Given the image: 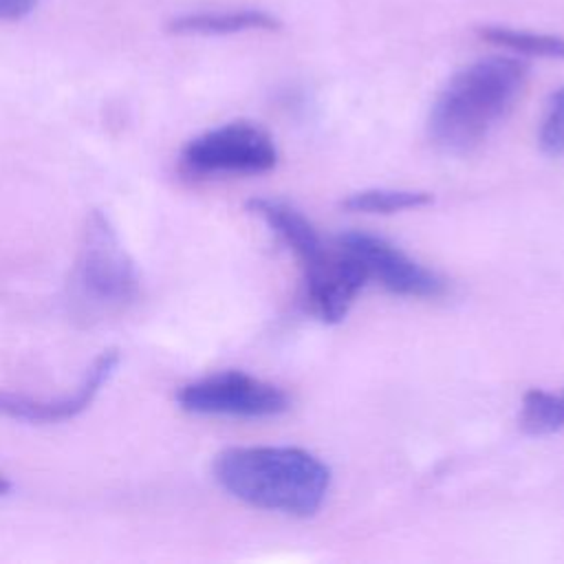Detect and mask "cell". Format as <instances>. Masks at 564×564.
Wrapping results in <instances>:
<instances>
[{
  "label": "cell",
  "instance_id": "17",
  "mask_svg": "<svg viewBox=\"0 0 564 564\" xmlns=\"http://www.w3.org/2000/svg\"><path fill=\"white\" fill-rule=\"evenodd\" d=\"M562 399H564V394H562Z\"/></svg>",
  "mask_w": 564,
  "mask_h": 564
},
{
  "label": "cell",
  "instance_id": "3",
  "mask_svg": "<svg viewBox=\"0 0 564 564\" xmlns=\"http://www.w3.org/2000/svg\"><path fill=\"white\" fill-rule=\"evenodd\" d=\"M139 289L137 264L108 216L90 212L68 278L70 313L86 324L117 317L137 302Z\"/></svg>",
  "mask_w": 564,
  "mask_h": 564
},
{
  "label": "cell",
  "instance_id": "16",
  "mask_svg": "<svg viewBox=\"0 0 564 564\" xmlns=\"http://www.w3.org/2000/svg\"><path fill=\"white\" fill-rule=\"evenodd\" d=\"M9 489H11V485H9V480L0 474V496H4V494H9Z\"/></svg>",
  "mask_w": 564,
  "mask_h": 564
},
{
  "label": "cell",
  "instance_id": "12",
  "mask_svg": "<svg viewBox=\"0 0 564 564\" xmlns=\"http://www.w3.org/2000/svg\"><path fill=\"white\" fill-rule=\"evenodd\" d=\"M520 427L527 434L544 436L564 427V399L546 390H529L520 408Z\"/></svg>",
  "mask_w": 564,
  "mask_h": 564
},
{
  "label": "cell",
  "instance_id": "10",
  "mask_svg": "<svg viewBox=\"0 0 564 564\" xmlns=\"http://www.w3.org/2000/svg\"><path fill=\"white\" fill-rule=\"evenodd\" d=\"M280 22L275 15L260 9L236 11H203L174 18L167 31L174 35H231L245 31H273Z\"/></svg>",
  "mask_w": 564,
  "mask_h": 564
},
{
  "label": "cell",
  "instance_id": "15",
  "mask_svg": "<svg viewBox=\"0 0 564 564\" xmlns=\"http://www.w3.org/2000/svg\"><path fill=\"white\" fill-rule=\"evenodd\" d=\"M37 0H0V20H20L33 11Z\"/></svg>",
  "mask_w": 564,
  "mask_h": 564
},
{
  "label": "cell",
  "instance_id": "7",
  "mask_svg": "<svg viewBox=\"0 0 564 564\" xmlns=\"http://www.w3.org/2000/svg\"><path fill=\"white\" fill-rule=\"evenodd\" d=\"M117 366H119V350L108 348L93 359V364L88 366V370L84 372L75 390L64 397L35 399L26 394L0 392V416L20 419L29 423H57V421L73 419L95 401L101 386L112 377Z\"/></svg>",
  "mask_w": 564,
  "mask_h": 564
},
{
  "label": "cell",
  "instance_id": "4",
  "mask_svg": "<svg viewBox=\"0 0 564 564\" xmlns=\"http://www.w3.org/2000/svg\"><path fill=\"white\" fill-rule=\"evenodd\" d=\"M278 150L271 134L251 121H231L212 128L181 152V163L192 174H258L275 165Z\"/></svg>",
  "mask_w": 564,
  "mask_h": 564
},
{
  "label": "cell",
  "instance_id": "14",
  "mask_svg": "<svg viewBox=\"0 0 564 564\" xmlns=\"http://www.w3.org/2000/svg\"><path fill=\"white\" fill-rule=\"evenodd\" d=\"M540 145L549 154L564 156V88L553 93L540 126Z\"/></svg>",
  "mask_w": 564,
  "mask_h": 564
},
{
  "label": "cell",
  "instance_id": "6",
  "mask_svg": "<svg viewBox=\"0 0 564 564\" xmlns=\"http://www.w3.org/2000/svg\"><path fill=\"white\" fill-rule=\"evenodd\" d=\"M337 245L357 258L368 282L375 280L390 293L408 297H436L445 291V282L436 273L421 267L379 236L348 231L339 236Z\"/></svg>",
  "mask_w": 564,
  "mask_h": 564
},
{
  "label": "cell",
  "instance_id": "1",
  "mask_svg": "<svg viewBox=\"0 0 564 564\" xmlns=\"http://www.w3.org/2000/svg\"><path fill=\"white\" fill-rule=\"evenodd\" d=\"M527 75L524 62L500 55L476 59L454 73L430 108L432 143L452 154L476 148L509 115Z\"/></svg>",
  "mask_w": 564,
  "mask_h": 564
},
{
  "label": "cell",
  "instance_id": "11",
  "mask_svg": "<svg viewBox=\"0 0 564 564\" xmlns=\"http://www.w3.org/2000/svg\"><path fill=\"white\" fill-rule=\"evenodd\" d=\"M478 35L496 46L535 55V57H549V59H564V37L551 35V33H538V31H524L502 24H487L478 26Z\"/></svg>",
  "mask_w": 564,
  "mask_h": 564
},
{
  "label": "cell",
  "instance_id": "2",
  "mask_svg": "<svg viewBox=\"0 0 564 564\" xmlns=\"http://www.w3.org/2000/svg\"><path fill=\"white\" fill-rule=\"evenodd\" d=\"M214 476L234 498L291 516H313L330 487V469L302 447H231L216 456Z\"/></svg>",
  "mask_w": 564,
  "mask_h": 564
},
{
  "label": "cell",
  "instance_id": "5",
  "mask_svg": "<svg viewBox=\"0 0 564 564\" xmlns=\"http://www.w3.org/2000/svg\"><path fill=\"white\" fill-rule=\"evenodd\" d=\"M178 405L192 414L262 419L282 414L289 408L286 394L258 377L240 370H225L183 386Z\"/></svg>",
  "mask_w": 564,
  "mask_h": 564
},
{
  "label": "cell",
  "instance_id": "13",
  "mask_svg": "<svg viewBox=\"0 0 564 564\" xmlns=\"http://www.w3.org/2000/svg\"><path fill=\"white\" fill-rule=\"evenodd\" d=\"M432 200V194L416 189H361L341 200L346 212H364V214H392L403 209L423 207Z\"/></svg>",
  "mask_w": 564,
  "mask_h": 564
},
{
  "label": "cell",
  "instance_id": "8",
  "mask_svg": "<svg viewBox=\"0 0 564 564\" xmlns=\"http://www.w3.org/2000/svg\"><path fill=\"white\" fill-rule=\"evenodd\" d=\"M366 284L368 278L361 264L339 245L335 251H330L322 267L304 275L306 300L311 304V311L322 322L328 324L339 322L348 313L355 297Z\"/></svg>",
  "mask_w": 564,
  "mask_h": 564
},
{
  "label": "cell",
  "instance_id": "9",
  "mask_svg": "<svg viewBox=\"0 0 564 564\" xmlns=\"http://www.w3.org/2000/svg\"><path fill=\"white\" fill-rule=\"evenodd\" d=\"M247 207L251 214L260 216L273 229V234L293 251L304 275L326 262L330 251L324 247L315 227L295 207L278 198H251Z\"/></svg>",
  "mask_w": 564,
  "mask_h": 564
}]
</instances>
